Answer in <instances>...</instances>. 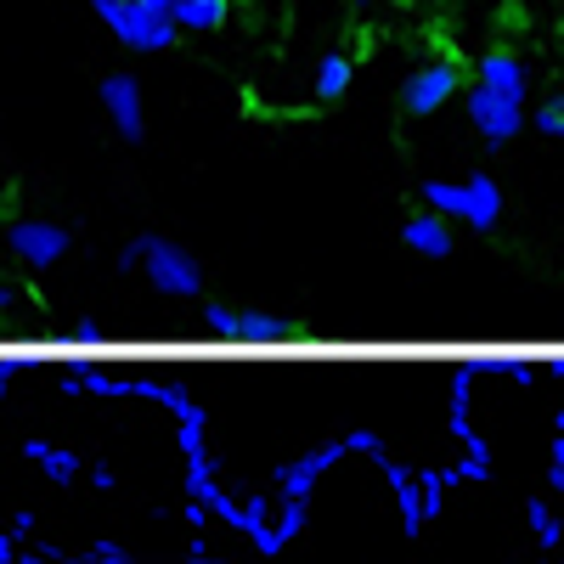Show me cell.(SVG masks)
<instances>
[{"instance_id": "ba28073f", "label": "cell", "mask_w": 564, "mask_h": 564, "mask_svg": "<svg viewBox=\"0 0 564 564\" xmlns=\"http://www.w3.org/2000/svg\"><path fill=\"white\" fill-rule=\"evenodd\" d=\"M102 108L113 119V130L124 141H141V130H148V108H141V85L130 74H108L102 79Z\"/></svg>"}, {"instance_id": "5b68a950", "label": "cell", "mask_w": 564, "mask_h": 564, "mask_svg": "<svg viewBox=\"0 0 564 564\" xmlns=\"http://www.w3.org/2000/svg\"><path fill=\"white\" fill-rule=\"evenodd\" d=\"M204 327L220 339H249V345H282L300 339V322L271 316V311H231V305H204Z\"/></svg>"}, {"instance_id": "7a4b0ae2", "label": "cell", "mask_w": 564, "mask_h": 564, "mask_svg": "<svg viewBox=\"0 0 564 564\" xmlns=\"http://www.w3.org/2000/svg\"><path fill=\"white\" fill-rule=\"evenodd\" d=\"M417 198L446 220H468L475 231H491L502 220V186L491 175H468V181H423Z\"/></svg>"}, {"instance_id": "2e32d148", "label": "cell", "mask_w": 564, "mask_h": 564, "mask_svg": "<svg viewBox=\"0 0 564 564\" xmlns=\"http://www.w3.org/2000/svg\"><path fill=\"white\" fill-rule=\"evenodd\" d=\"M170 12H175V0H170Z\"/></svg>"}, {"instance_id": "9c48e42d", "label": "cell", "mask_w": 564, "mask_h": 564, "mask_svg": "<svg viewBox=\"0 0 564 564\" xmlns=\"http://www.w3.org/2000/svg\"><path fill=\"white\" fill-rule=\"evenodd\" d=\"M480 85H491L497 97L525 102V97H531V68L513 57V52H486V57H480Z\"/></svg>"}, {"instance_id": "4fadbf2b", "label": "cell", "mask_w": 564, "mask_h": 564, "mask_svg": "<svg viewBox=\"0 0 564 564\" xmlns=\"http://www.w3.org/2000/svg\"><path fill=\"white\" fill-rule=\"evenodd\" d=\"M531 119H536V130H542V135H564V90H558V97H547Z\"/></svg>"}, {"instance_id": "277c9868", "label": "cell", "mask_w": 564, "mask_h": 564, "mask_svg": "<svg viewBox=\"0 0 564 564\" xmlns=\"http://www.w3.org/2000/svg\"><path fill=\"white\" fill-rule=\"evenodd\" d=\"M463 90V68L452 63V57H435V63H423V68H412L406 74V85H401V113L406 119H430V113H441L452 97Z\"/></svg>"}, {"instance_id": "6da1fadb", "label": "cell", "mask_w": 564, "mask_h": 564, "mask_svg": "<svg viewBox=\"0 0 564 564\" xmlns=\"http://www.w3.org/2000/svg\"><path fill=\"white\" fill-rule=\"evenodd\" d=\"M119 265L124 271H141L153 282L159 294H170V300H198L204 294V265H198V254L193 249H181V243H170V238H135L124 254H119Z\"/></svg>"}, {"instance_id": "30bf717a", "label": "cell", "mask_w": 564, "mask_h": 564, "mask_svg": "<svg viewBox=\"0 0 564 564\" xmlns=\"http://www.w3.org/2000/svg\"><path fill=\"white\" fill-rule=\"evenodd\" d=\"M401 243H406L412 254L446 260V254H452V220H446V215H435V209H423V215H412V220L401 226Z\"/></svg>"}, {"instance_id": "5bb4252c", "label": "cell", "mask_w": 564, "mask_h": 564, "mask_svg": "<svg viewBox=\"0 0 564 564\" xmlns=\"http://www.w3.org/2000/svg\"><path fill=\"white\" fill-rule=\"evenodd\" d=\"M74 339H79V345H97V339H102V327H97V322H79V327H74Z\"/></svg>"}, {"instance_id": "3957f363", "label": "cell", "mask_w": 564, "mask_h": 564, "mask_svg": "<svg viewBox=\"0 0 564 564\" xmlns=\"http://www.w3.org/2000/svg\"><path fill=\"white\" fill-rule=\"evenodd\" d=\"M102 23L119 34V45H130V52H164V45H175V34H181L175 18L148 7V0H119Z\"/></svg>"}, {"instance_id": "9a60e30c", "label": "cell", "mask_w": 564, "mask_h": 564, "mask_svg": "<svg viewBox=\"0 0 564 564\" xmlns=\"http://www.w3.org/2000/svg\"><path fill=\"white\" fill-rule=\"evenodd\" d=\"M350 7H356V12H367V7H372V0H350Z\"/></svg>"}, {"instance_id": "8992f818", "label": "cell", "mask_w": 564, "mask_h": 564, "mask_svg": "<svg viewBox=\"0 0 564 564\" xmlns=\"http://www.w3.org/2000/svg\"><path fill=\"white\" fill-rule=\"evenodd\" d=\"M463 102H468V119H475V130L491 141V148H508V141L525 130V102L497 97V90L480 85V79H475V90H463Z\"/></svg>"}, {"instance_id": "8fae6325", "label": "cell", "mask_w": 564, "mask_h": 564, "mask_svg": "<svg viewBox=\"0 0 564 564\" xmlns=\"http://www.w3.org/2000/svg\"><path fill=\"white\" fill-rule=\"evenodd\" d=\"M175 29H186V34H209V29H220L226 23V0H175Z\"/></svg>"}, {"instance_id": "7c38bea8", "label": "cell", "mask_w": 564, "mask_h": 564, "mask_svg": "<svg viewBox=\"0 0 564 564\" xmlns=\"http://www.w3.org/2000/svg\"><path fill=\"white\" fill-rule=\"evenodd\" d=\"M350 79H356L350 57H339V52H327V57L316 63V102H339L345 90H350Z\"/></svg>"}, {"instance_id": "52a82bcc", "label": "cell", "mask_w": 564, "mask_h": 564, "mask_svg": "<svg viewBox=\"0 0 564 564\" xmlns=\"http://www.w3.org/2000/svg\"><path fill=\"white\" fill-rule=\"evenodd\" d=\"M7 243H12V254H18L23 265L52 271V265L74 249V231H68V226H57V220H12Z\"/></svg>"}]
</instances>
